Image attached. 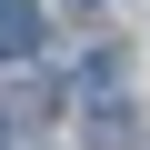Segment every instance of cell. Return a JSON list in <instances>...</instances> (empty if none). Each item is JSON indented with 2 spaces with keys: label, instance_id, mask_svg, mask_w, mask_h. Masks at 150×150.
Instances as JSON below:
<instances>
[{
  "label": "cell",
  "instance_id": "3",
  "mask_svg": "<svg viewBox=\"0 0 150 150\" xmlns=\"http://www.w3.org/2000/svg\"><path fill=\"white\" fill-rule=\"evenodd\" d=\"M70 10H100V0H70Z\"/></svg>",
  "mask_w": 150,
  "mask_h": 150
},
{
  "label": "cell",
  "instance_id": "2",
  "mask_svg": "<svg viewBox=\"0 0 150 150\" xmlns=\"http://www.w3.org/2000/svg\"><path fill=\"white\" fill-rule=\"evenodd\" d=\"M130 130H140V120H130L120 100H100V110H90V150H130Z\"/></svg>",
  "mask_w": 150,
  "mask_h": 150
},
{
  "label": "cell",
  "instance_id": "1",
  "mask_svg": "<svg viewBox=\"0 0 150 150\" xmlns=\"http://www.w3.org/2000/svg\"><path fill=\"white\" fill-rule=\"evenodd\" d=\"M40 50V10L30 0H0V60H30Z\"/></svg>",
  "mask_w": 150,
  "mask_h": 150
}]
</instances>
